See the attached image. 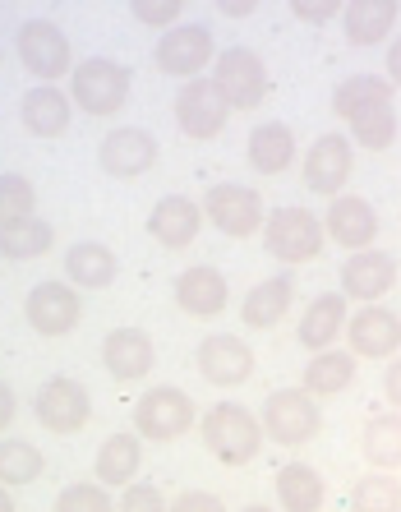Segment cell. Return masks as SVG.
I'll return each mask as SVG.
<instances>
[{
  "label": "cell",
  "instance_id": "obj_1",
  "mask_svg": "<svg viewBox=\"0 0 401 512\" xmlns=\"http://www.w3.org/2000/svg\"><path fill=\"white\" fill-rule=\"evenodd\" d=\"M332 111L365 153H383L397 143V84L378 74H351L332 93Z\"/></svg>",
  "mask_w": 401,
  "mask_h": 512
},
{
  "label": "cell",
  "instance_id": "obj_2",
  "mask_svg": "<svg viewBox=\"0 0 401 512\" xmlns=\"http://www.w3.org/2000/svg\"><path fill=\"white\" fill-rule=\"evenodd\" d=\"M199 434H203V448L217 457L222 466H245L259 457L263 448V420L240 402H217L208 406L199 416Z\"/></svg>",
  "mask_w": 401,
  "mask_h": 512
},
{
  "label": "cell",
  "instance_id": "obj_3",
  "mask_svg": "<svg viewBox=\"0 0 401 512\" xmlns=\"http://www.w3.org/2000/svg\"><path fill=\"white\" fill-rule=\"evenodd\" d=\"M323 245H328L323 217L309 213V208H300V203H295V208L286 203V208L268 213V222H263V250H268L277 263H286V268L319 259Z\"/></svg>",
  "mask_w": 401,
  "mask_h": 512
},
{
  "label": "cell",
  "instance_id": "obj_4",
  "mask_svg": "<svg viewBox=\"0 0 401 512\" xmlns=\"http://www.w3.org/2000/svg\"><path fill=\"white\" fill-rule=\"evenodd\" d=\"M70 102L83 116H116L130 102V70L111 56H88L70 70Z\"/></svg>",
  "mask_w": 401,
  "mask_h": 512
},
{
  "label": "cell",
  "instance_id": "obj_5",
  "mask_svg": "<svg viewBox=\"0 0 401 512\" xmlns=\"http://www.w3.org/2000/svg\"><path fill=\"white\" fill-rule=\"evenodd\" d=\"M259 420H263V434H268L272 443H282V448H305V443L323 429V406L305 383H300V388H277V393H268Z\"/></svg>",
  "mask_w": 401,
  "mask_h": 512
},
{
  "label": "cell",
  "instance_id": "obj_6",
  "mask_svg": "<svg viewBox=\"0 0 401 512\" xmlns=\"http://www.w3.org/2000/svg\"><path fill=\"white\" fill-rule=\"evenodd\" d=\"M194 425H199V406H194L189 393L171 388V383L148 388V393L139 397V406H134V429H139L148 443H176V439H185Z\"/></svg>",
  "mask_w": 401,
  "mask_h": 512
},
{
  "label": "cell",
  "instance_id": "obj_7",
  "mask_svg": "<svg viewBox=\"0 0 401 512\" xmlns=\"http://www.w3.org/2000/svg\"><path fill=\"white\" fill-rule=\"evenodd\" d=\"M203 217L213 222L222 236L231 240H254L263 236V222H268V208H263V194L240 185V180H222L203 194Z\"/></svg>",
  "mask_w": 401,
  "mask_h": 512
},
{
  "label": "cell",
  "instance_id": "obj_8",
  "mask_svg": "<svg viewBox=\"0 0 401 512\" xmlns=\"http://www.w3.org/2000/svg\"><path fill=\"white\" fill-rule=\"evenodd\" d=\"M33 416H37V425L47 429V434L70 439V434L88 429V420H93V397H88V388H83L79 379L56 374V379H47L33 393Z\"/></svg>",
  "mask_w": 401,
  "mask_h": 512
},
{
  "label": "cell",
  "instance_id": "obj_9",
  "mask_svg": "<svg viewBox=\"0 0 401 512\" xmlns=\"http://www.w3.org/2000/svg\"><path fill=\"white\" fill-rule=\"evenodd\" d=\"M213 84L222 88L231 111H254L263 97H268L272 79H268V65H263L259 51L226 47V51H217V60H213Z\"/></svg>",
  "mask_w": 401,
  "mask_h": 512
},
{
  "label": "cell",
  "instance_id": "obj_10",
  "mask_svg": "<svg viewBox=\"0 0 401 512\" xmlns=\"http://www.w3.org/2000/svg\"><path fill=\"white\" fill-rule=\"evenodd\" d=\"M226 120H231V102L222 97V88L213 84V79H203V74H194V79H185L176 93V125L185 139H217V134L226 130Z\"/></svg>",
  "mask_w": 401,
  "mask_h": 512
},
{
  "label": "cell",
  "instance_id": "obj_11",
  "mask_svg": "<svg viewBox=\"0 0 401 512\" xmlns=\"http://www.w3.org/2000/svg\"><path fill=\"white\" fill-rule=\"evenodd\" d=\"M153 60H157V70L171 74V79H194V74H203L217 60L213 28H203V24H171V28H162Z\"/></svg>",
  "mask_w": 401,
  "mask_h": 512
},
{
  "label": "cell",
  "instance_id": "obj_12",
  "mask_svg": "<svg viewBox=\"0 0 401 512\" xmlns=\"http://www.w3.org/2000/svg\"><path fill=\"white\" fill-rule=\"evenodd\" d=\"M14 51L24 60V70L33 74V79H47V84H56L60 74L74 70L70 37L60 33V24H51V19H28V24L19 28V37H14Z\"/></svg>",
  "mask_w": 401,
  "mask_h": 512
},
{
  "label": "cell",
  "instance_id": "obj_13",
  "mask_svg": "<svg viewBox=\"0 0 401 512\" xmlns=\"http://www.w3.org/2000/svg\"><path fill=\"white\" fill-rule=\"evenodd\" d=\"M24 314H28V328L37 337H65L74 333L83 323V300H79V286L74 282H37L24 300Z\"/></svg>",
  "mask_w": 401,
  "mask_h": 512
},
{
  "label": "cell",
  "instance_id": "obj_14",
  "mask_svg": "<svg viewBox=\"0 0 401 512\" xmlns=\"http://www.w3.org/2000/svg\"><path fill=\"white\" fill-rule=\"evenodd\" d=\"M300 171H305V190L309 194H323V199L342 194L346 180H351V171H355L351 139H346V134H319V139L309 143Z\"/></svg>",
  "mask_w": 401,
  "mask_h": 512
},
{
  "label": "cell",
  "instance_id": "obj_15",
  "mask_svg": "<svg viewBox=\"0 0 401 512\" xmlns=\"http://www.w3.org/2000/svg\"><path fill=\"white\" fill-rule=\"evenodd\" d=\"M346 346L360 360H392L401 351V314L369 300L365 310H355L346 319Z\"/></svg>",
  "mask_w": 401,
  "mask_h": 512
},
{
  "label": "cell",
  "instance_id": "obj_16",
  "mask_svg": "<svg viewBox=\"0 0 401 512\" xmlns=\"http://www.w3.org/2000/svg\"><path fill=\"white\" fill-rule=\"evenodd\" d=\"M97 162L116 180L148 176L157 167V139L148 130H139V125H120V130H111L107 139L97 143Z\"/></svg>",
  "mask_w": 401,
  "mask_h": 512
},
{
  "label": "cell",
  "instance_id": "obj_17",
  "mask_svg": "<svg viewBox=\"0 0 401 512\" xmlns=\"http://www.w3.org/2000/svg\"><path fill=\"white\" fill-rule=\"evenodd\" d=\"M342 291L346 300H360V305H369V300H383L397 286V259H392L388 250H374V245H365V250H351L342 263Z\"/></svg>",
  "mask_w": 401,
  "mask_h": 512
},
{
  "label": "cell",
  "instance_id": "obj_18",
  "mask_svg": "<svg viewBox=\"0 0 401 512\" xmlns=\"http://www.w3.org/2000/svg\"><path fill=\"white\" fill-rule=\"evenodd\" d=\"M199 374L213 388H240L254 374V346L236 333H213L199 342Z\"/></svg>",
  "mask_w": 401,
  "mask_h": 512
},
{
  "label": "cell",
  "instance_id": "obj_19",
  "mask_svg": "<svg viewBox=\"0 0 401 512\" xmlns=\"http://www.w3.org/2000/svg\"><path fill=\"white\" fill-rule=\"evenodd\" d=\"M323 227H328L332 245H342V250L351 254V250H365V245H374L378 240V213H374V203L369 199L342 190V194H332Z\"/></svg>",
  "mask_w": 401,
  "mask_h": 512
},
{
  "label": "cell",
  "instance_id": "obj_20",
  "mask_svg": "<svg viewBox=\"0 0 401 512\" xmlns=\"http://www.w3.org/2000/svg\"><path fill=\"white\" fill-rule=\"evenodd\" d=\"M203 203L185 199V194H166V199L153 203V213H148V236L162 245V250H189L194 236L203 231Z\"/></svg>",
  "mask_w": 401,
  "mask_h": 512
},
{
  "label": "cell",
  "instance_id": "obj_21",
  "mask_svg": "<svg viewBox=\"0 0 401 512\" xmlns=\"http://www.w3.org/2000/svg\"><path fill=\"white\" fill-rule=\"evenodd\" d=\"M102 365L116 383H139L153 374L157 346L143 328H111L107 342H102Z\"/></svg>",
  "mask_w": 401,
  "mask_h": 512
},
{
  "label": "cell",
  "instance_id": "obj_22",
  "mask_svg": "<svg viewBox=\"0 0 401 512\" xmlns=\"http://www.w3.org/2000/svg\"><path fill=\"white\" fill-rule=\"evenodd\" d=\"M171 296H176V310H185L189 319H217L231 305V286H226V273L199 263V268H185L176 277Z\"/></svg>",
  "mask_w": 401,
  "mask_h": 512
},
{
  "label": "cell",
  "instance_id": "obj_23",
  "mask_svg": "<svg viewBox=\"0 0 401 512\" xmlns=\"http://www.w3.org/2000/svg\"><path fill=\"white\" fill-rule=\"evenodd\" d=\"M346 305H351L346 291H323V296H314L309 310L300 314V323H295V342L305 346L309 356L337 346V337L346 333Z\"/></svg>",
  "mask_w": 401,
  "mask_h": 512
},
{
  "label": "cell",
  "instance_id": "obj_24",
  "mask_svg": "<svg viewBox=\"0 0 401 512\" xmlns=\"http://www.w3.org/2000/svg\"><path fill=\"white\" fill-rule=\"evenodd\" d=\"M291 300H295V277L272 273L249 286V296L240 300V319H245V328H254V333H268V328H277V323L291 314Z\"/></svg>",
  "mask_w": 401,
  "mask_h": 512
},
{
  "label": "cell",
  "instance_id": "obj_25",
  "mask_svg": "<svg viewBox=\"0 0 401 512\" xmlns=\"http://www.w3.org/2000/svg\"><path fill=\"white\" fill-rule=\"evenodd\" d=\"M19 120H24V130L33 139H60V134L70 130V93H60L56 84H42L28 88L24 102H19Z\"/></svg>",
  "mask_w": 401,
  "mask_h": 512
},
{
  "label": "cell",
  "instance_id": "obj_26",
  "mask_svg": "<svg viewBox=\"0 0 401 512\" xmlns=\"http://www.w3.org/2000/svg\"><path fill=\"white\" fill-rule=\"evenodd\" d=\"M401 0H346L342 5V28L351 47H378L388 42L397 28Z\"/></svg>",
  "mask_w": 401,
  "mask_h": 512
},
{
  "label": "cell",
  "instance_id": "obj_27",
  "mask_svg": "<svg viewBox=\"0 0 401 512\" xmlns=\"http://www.w3.org/2000/svg\"><path fill=\"white\" fill-rule=\"evenodd\" d=\"M355 351L351 346H328V351H314L305 365V374H300V383H305L309 393L319 397V402H328V397H342L346 388L355 383Z\"/></svg>",
  "mask_w": 401,
  "mask_h": 512
},
{
  "label": "cell",
  "instance_id": "obj_28",
  "mask_svg": "<svg viewBox=\"0 0 401 512\" xmlns=\"http://www.w3.org/2000/svg\"><path fill=\"white\" fill-rule=\"evenodd\" d=\"M65 273H70V282L79 291H107L120 277V259L102 240H79V245L65 250Z\"/></svg>",
  "mask_w": 401,
  "mask_h": 512
},
{
  "label": "cell",
  "instance_id": "obj_29",
  "mask_svg": "<svg viewBox=\"0 0 401 512\" xmlns=\"http://www.w3.org/2000/svg\"><path fill=\"white\" fill-rule=\"evenodd\" d=\"M139 466H143V434L134 429V434H111V439L97 448L93 471L107 489H125V485H134Z\"/></svg>",
  "mask_w": 401,
  "mask_h": 512
},
{
  "label": "cell",
  "instance_id": "obj_30",
  "mask_svg": "<svg viewBox=\"0 0 401 512\" xmlns=\"http://www.w3.org/2000/svg\"><path fill=\"white\" fill-rule=\"evenodd\" d=\"M245 153H249V167L259 171V176H282V171L295 162V134H291V125H282V120L254 125V134H249V143H245Z\"/></svg>",
  "mask_w": 401,
  "mask_h": 512
},
{
  "label": "cell",
  "instance_id": "obj_31",
  "mask_svg": "<svg viewBox=\"0 0 401 512\" xmlns=\"http://www.w3.org/2000/svg\"><path fill=\"white\" fill-rule=\"evenodd\" d=\"M272 485H277V508L282 512H319L328 499V485L309 462H286Z\"/></svg>",
  "mask_w": 401,
  "mask_h": 512
},
{
  "label": "cell",
  "instance_id": "obj_32",
  "mask_svg": "<svg viewBox=\"0 0 401 512\" xmlns=\"http://www.w3.org/2000/svg\"><path fill=\"white\" fill-rule=\"evenodd\" d=\"M360 457L374 471H397L401 466V411H383V416L365 420V429H360Z\"/></svg>",
  "mask_w": 401,
  "mask_h": 512
},
{
  "label": "cell",
  "instance_id": "obj_33",
  "mask_svg": "<svg viewBox=\"0 0 401 512\" xmlns=\"http://www.w3.org/2000/svg\"><path fill=\"white\" fill-rule=\"evenodd\" d=\"M56 245V231L51 222L42 217H24V222H10V227H0V259L10 263H28V259H42V254Z\"/></svg>",
  "mask_w": 401,
  "mask_h": 512
},
{
  "label": "cell",
  "instance_id": "obj_34",
  "mask_svg": "<svg viewBox=\"0 0 401 512\" xmlns=\"http://www.w3.org/2000/svg\"><path fill=\"white\" fill-rule=\"evenodd\" d=\"M47 471V457L28 439H0V485H33Z\"/></svg>",
  "mask_w": 401,
  "mask_h": 512
},
{
  "label": "cell",
  "instance_id": "obj_35",
  "mask_svg": "<svg viewBox=\"0 0 401 512\" xmlns=\"http://www.w3.org/2000/svg\"><path fill=\"white\" fill-rule=\"evenodd\" d=\"M351 512H401V480L392 471H374V476L355 480Z\"/></svg>",
  "mask_w": 401,
  "mask_h": 512
},
{
  "label": "cell",
  "instance_id": "obj_36",
  "mask_svg": "<svg viewBox=\"0 0 401 512\" xmlns=\"http://www.w3.org/2000/svg\"><path fill=\"white\" fill-rule=\"evenodd\" d=\"M37 213V190L33 180L19 176V171H0V227L10 222H24Z\"/></svg>",
  "mask_w": 401,
  "mask_h": 512
},
{
  "label": "cell",
  "instance_id": "obj_37",
  "mask_svg": "<svg viewBox=\"0 0 401 512\" xmlns=\"http://www.w3.org/2000/svg\"><path fill=\"white\" fill-rule=\"evenodd\" d=\"M51 512H116V508H111V494L102 480H79V485L60 489Z\"/></svg>",
  "mask_w": 401,
  "mask_h": 512
},
{
  "label": "cell",
  "instance_id": "obj_38",
  "mask_svg": "<svg viewBox=\"0 0 401 512\" xmlns=\"http://www.w3.org/2000/svg\"><path fill=\"white\" fill-rule=\"evenodd\" d=\"M130 10L143 28H171L185 10V0H130Z\"/></svg>",
  "mask_w": 401,
  "mask_h": 512
},
{
  "label": "cell",
  "instance_id": "obj_39",
  "mask_svg": "<svg viewBox=\"0 0 401 512\" xmlns=\"http://www.w3.org/2000/svg\"><path fill=\"white\" fill-rule=\"evenodd\" d=\"M116 512H171V503L162 499V489L157 485H125V494H120V508Z\"/></svg>",
  "mask_w": 401,
  "mask_h": 512
},
{
  "label": "cell",
  "instance_id": "obj_40",
  "mask_svg": "<svg viewBox=\"0 0 401 512\" xmlns=\"http://www.w3.org/2000/svg\"><path fill=\"white\" fill-rule=\"evenodd\" d=\"M286 5H291V14L300 24H328V19L342 14L346 0H286Z\"/></svg>",
  "mask_w": 401,
  "mask_h": 512
},
{
  "label": "cell",
  "instance_id": "obj_41",
  "mask_svg": "<svg viewBox=\"0 0 401 512\" xmlns=\"http://www.w3.org/2000/svg\"><path fill=\"white\" fill-rule=\"evenodd\" d=\"M171 512H226V503L217 494H208V489H185V494H176Z\"/></svg>",
  "mask_w": 401,
  "mask_h": 512
},
{
  "label": "cell",
  "instance_id": "obj_42",
  "mask_svg": "<svg viewBox=\"0 0 401 512\" xmlns=\"http://www.w3.org/2000/svg\"><path fill=\"white\" fill-rule=\"evenodd\" d=\"M383 397H388L392 411H401V351L388 360V370H383Z\"/></svg>",
  "mask_w": 401,
  "mask_h": 512
},
{
  "label": "cell",
  "instance_id": "obj_43",
  "mask_svg": "<svg viewBox=\"0 0 401 512\" xmlns=\"http://www.w3.org/2000/svg\"><path fill=\"white\" fill-rule=\"evenodd\" d=\"M14 416H19V397H14V388L5 379H0V434L14 425Z\"/></svg>",
  "mask_w": 401,
  "mask_h": 512
},
{
  "label": "cell",
  "instance_id": "obj_44",
  "mask_svg": "<svg viewBox=\"0 0 401 512\" xmlns=\"http://www.w3.org/2000/svg\"><path fill=\"white\" fill-rule=\"evenodd\" d=\"M213 5L226 14V19H249V14L263 5V0H213Z\"/></svg>",
  "mask_w": 401,
  "mask_h": 512
},
{
  "label": "cell",
  "instance_id": "obj_45",
  "mask_svg": "<svg viewBox=\"0 0 401 512\" xmlns=\"http://www.w3.org/2000/svg\"><path fill=\"white\" fill-rule=\"evenodd\" d=\"M388 79L401 88V37H392V47H388Z\"/></svg>",
  "mask_w": 401,
  "mask_h": 512
},
{
  "label": "cell",
  "instance_id": "obj_46",
  "mask_svg": "<svg viewBox=\"0 0 401 512\" xmlns=\"http://www.w3.org/2000/svg\"><path fill=\"white\" fill-rule=\"evenodd\" d=\"M0 512H19V508H14V494H10V485H0Z\"/></svg>",
  "mask_w": 401,
  "mask_h": 512
},
{
  "label": "cell",
  "instance_id": "obj_47",
  "mask_svg": "<svg viewBox=\"0 0 401 512\" xmlns=\"http://www.w3.org/2000/svg\"><path fill=\"white\" fill-rule=\"evenodd\" d=\"M245 512H282V508H263V503H254V508H245Z\"/></svg>",
  "mask_w": 401,
  "mask_h": 512
}]
</instances>
